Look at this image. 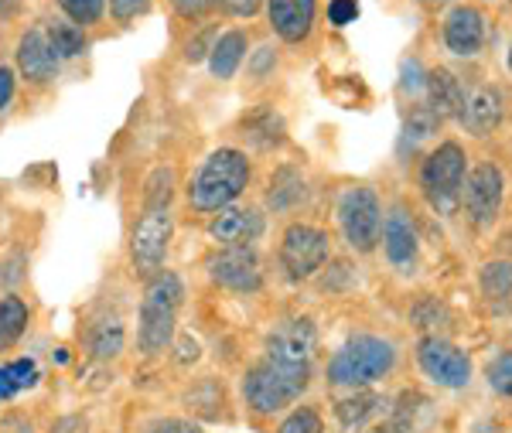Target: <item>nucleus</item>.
Masks as SVG:
<instances>
[{
	"label": "nucleus",
	"mask_w": 512,
	"mask_h": 433,
	"mask_svg": "<svg viewBox=\"0 0 512 433\" xmlns=\"http://www.w3.org/2000/svg\"><path fill=\"white\" fill-rule=\"evenodd\" d=\"M427 416H431V399L420 393H403L400 403H396L390 427L393 433H417L427 423Z\"/></svg>",
	"instance_id": "obj_24"
},
{
	"label": "nucleus",
	"mask_w": 512,
	"mask_h": 433,
	"mask_svg": "<svg viewBox=\"0 0 512 433\" xmlns=\"http://www.w3.org/2000/svg\"><path fill=\"white\" fill-rule=\"evenodd\" d=\"M11 103H14V69L0 65V113H4Z\"/></svg>",
	"instance_id": "obj_40"
},
{
	"label": "nucleus",
	"mask_w": 512,
	"mask_h": 433,
	"mask_svg": "<svg viewBox=\"0 0 512 433\" xmlns=\"http://www.w3.org/2000/svg\"><path fill=\"white\" fill-rule=\"evenodd\" d=\"M366 433H393V427H369Z\"/></svg>",
	"instance_id": "obj_45"
},
{
	"label": "nucleus",
	"mask_w": 512,
	"mask_h": 433,
	"mask_svg": "<svg viewBox=\"0 0 512 433\" xmlns=\"http://www.w3.org/2000/svg\"><path fill=\"white\" fill-rule=\"evenodd\" d=\"M250 130H256V133H250L253 140H260L263 147H270V144H280L284 140V123H280V116L274 113V110H263V113H256L250 123H246Z\"/></svg>",
	"instance_id": "obj_31"
},
{
	"label": "nucleus",
	"mask_w": 512,
	"mask_h": 433,
	"mask_svg": "<svg viewBox=\"0 0 512 433\" xmlns=\"http://www.w3.org/2000/svg\"><path fill=\"white\" fill-rule=\"evenodd\" d=\"M18 69H21V76L28 82H35V86L48 82L55 72H59V58H55L52 45H48L45 28H31V31H24V35H21V41H18Z\"/></svg>",
	"instance_id": "obj_14"
},
{
	"label": "nucleus",
	"mask_w": 512,
	"mask_h": 433,
	"mask_svg": "<svg viewBox=\"0 0 512 433\" xmlns=\"http://www.w3.org/2000/svg\"><path fill=\"white\" fill-rule=\"evenodd\" d=\"M465 168L468 157L458 144H441L437 151L427 154L420 164V191H424L427 205L437 215H454L461 208V191H465Z\"/></svg>",
	"instance_id": "obj_5"
},
{
	"label": "nucleus",
	"mask_w": 512,
	"mask_h": 433,
	"mask_svg": "<svg viewBox=\"0 0 512 433\" xmlns=\"http://www.w3.org/2000/svg\"><path fill=\"white\" fill-rule=\"evenodd\" d=\"M24 331H28V304L21 297L7 294L0 301V348L18 345Z\"/></svg>",
	"instance_id": "obj_25"
},
{
	"label": "nucleus",
	"mask_w": 512,
	"mask_h": 433,
	"mask_svg": "<svg viewBox=\"0 0 512 433\" xmlns=\"http://www.w3.org/2000/svg\"><path fill=\"white\" fill-rule=\"evenodd\" d=\"M427 110L434 116H441V120H448V116H461V106H465V89H461V82L451 76L448 69H437V72H427Z\"/></svg>",
	"instance_id": "obj_18"
},
{
	"label": "nucleus",
	"mask_w": 512,
	"mask_h": 433,
	"mask_svg": "<svg viewBox=\"0 0 512 433\" xmlns=\"http://www.w3.org/2000/svg\"><path fill=\"white\" fill-rule=\"evenodd\" d=\"M338 226L355 253H373L383 232V208L373 188H349L338 198Z\"/></svg>",
	"instance_id": "obj_6"
},
{
	"label": "nucleus",
	"mask_w": 512,
	"mask_h": 433,
	"mask_svg": "<svg viewBox=\"0 0 512 433\" xmlns=\"http://www.w3.org/2000/svg\"><path fill=\"white\" fill-rule=\"evenodd\" d=\"M171 191H175V171H171V168H158V171L151 174V181H147L144 205L147 208H168Z\"/></svg>",
	"instance_id": "obj_30"
},
{
	"label": "nucleus",
	"mask_w": 512,
	"mask_h": 433,
	"mask_svg": "<svg viewBox=\"0 0 512 433\" xmlns=\"http://www.w3.org/2000/svg\"><path fill=\"white\" fill-rule=\"evenodd\" d=\"M461 120L472 133H489L502 123V96L495 86H478L472 96H465Z\"/></svg>",
	"instance_id": "obj_17"
},
{
	"label": "nucleus",
	"mask_w": 512,
	"mask_h": 433,
	"mask_svg": "<svg viewBox=\"0 0 512 433\" xmlns=\"http://www.w3.org/2000/svg\"><path fill=\"white\" fill-rule=\"evenodd\" d=\"M482 41H485L482 11H475V7H468V4L451 7V14L444 18V45H448V52L468 58L482 48Z\"/></svg>",
	"instance_id": "obj_13"
},
{
	"label": "nucleus",
	"mask_w": 512,
	"mask_h": 433,
	"mask_svg": "<svg viewBox=\"0 0 512 433\" xmlns=\"http://www.w3.org/2000/svg\"><path fill=\"white\" fill-rule=\"evenodd\" d=\"M123 324L120 321H106L93 331V355L96 358H117L123 352Z\"/></svg>",
	"instance_id": "obj_29"
},
{
	"label": "nucleus",
	"mask_w": 512,
	"mask_h": 433,
	"mask_svg": "<svg viewBox=\"0 0 512 433\" xmlns=\"http://www.w3.org/2000/svg\"><path fill=\"white\" fill-rule=\"evenodd\" d=\"M52 433H86V423H82L79 416H69V420H62Z\"/></svg>",
	"instance_id": "obj_42"
},
{
	"label": "nucleus",
	"mask_w": 512,
	"mask_h": 433,
	"mask_svg": "<svg viewBox=\"0 0 512 433\" xmlns=\"http://www.w3.org/2000/svg\"><path fill=\"white\" fill-rule=\"evenodd\" d=\"M41 379L35 358H14V362L0 365V403L14 399L24 389H35Z\"/></svg>",
	"instance_id": "obj_21"
},
{
	"label": "nucleus",
	"mask_w": 512,
	"mask_h": 433,
	"mask_svg": "<svg viewBox=\"0 0 512 433\" xmlns=\"http://www.w3.org/2000/svg\"><path fill=\"white\" fill-rule=\"evenodd\" d=\"M144 433H202V427L192 420H181V416H168V420H154Z\"/></svg>",
	"instance_id": "obj_37"
},
{
	"label": "nucleus",
	"mask_w": 512,
	"mask_h": 433,
	"mask_svg": "<svg viewBox=\"0 0 512 433\" xmlns=\"http://www.w3.org/2000/svg\"><path fill=\"white\" fill-rule=\"evenodd\" d=\"M48 35V45H52L55 58H76L82 55V48H86V35H82V28H76V24H62L55 21L52 28L45 31Z\"/></svg>",
	"instance_id": "obj_28"
},
{
	"label": "nucleus",
	"mask_w": 512,
	"mask_h": 433,
	"mask_svg": "<svg viewBox=\"0 0 512 433\" xmlns=\"http://www.w3.org/2000/svg\"><path fill=\"white\" fill-rule=\"evenodd\" d=\"M359 18V0H332L328 4V21L335 24V28H345V24H352Z\"/></svg>",
	"instance_id": "obj_35"
},
{
	"label": "nucleus",
	"mask_w": 512,
	"mask_h": 433,
	"mask_svg": "<svg viewBox=\"0 0 512 433\" xmlns=\"http://www.w3.org/2000/svg\"><path fill=\"white\" fill-rule=\"evenodd\" d=\"M181 297H185V287H181L178 273L171 270L154 273L151 283H147L144 304H140V328H137V345L144 355H158L171 345Z\"/></svg>",
	"instance_id": "obj_2"
},
{
	"label": "nucleus",
	"mask_w": 512,
	"mask_h": 433,
	"mask_svg": "<svg viewBox=\"0 0 512 433\" xmlns=\"http://www.w3.org/2000/svg\"><path fill=\"white\" fill-rule=\"evenodd\" d=\"M277 433H321V416L315 410H308V406H301V410H294L280 423Z\"/></svg>",
	"instance_id": "obj_34"
},
{
	"label": "nucleus",
	"mask_w": 512,
	"mask_h": 433,
	"mask_svg": "<svg viewBox=\"0 0 512 433\" xmlns=\"http://www.w3.org/2000/svg\"><path fill=\"white\" fill-rule=\"evenodd\" d=\"M246 58V35L243 31H226L212 41V52H209V69L216 79H233L239 62Z\"/></svg>",
	"instance_id": "obj_20"
},
{
	"label": "nucleus",
	"mask_w": 512,
	"mask_h": 433,
	"mask_svg": "<svg viewBox=\"0 0 512 433\" xmlns=\"http://www.w3.org/2000/svg\"><path fill=\"white\" fill-rule=\"evenodd\" d=\"M171 4H175V11L181 14V18H202L205 11H209V4L212 0H171Z\"/></svg>",
	"instance_id": "obj_39"
},
{
	"label": "nucleus",
	"mask_w": 512,
	"mask_h": 433,
	"mask_svg": "<svg viewBox=\"0 0 512 433\" xmlns=\"http://www.w3.org/2000/svg\"><path fill=\"white\" fill-rule=\"evenodd\" d=\"M7 430H11V433H31V423L21 420V416H14V420H7Z\"/></svg>",
	"instance_id": "obj_43"
},
{
	"label": "nucleus",
	"mask_w": 512,
	"mask_h": 433,
	"mask_svg": "<svg viewBox=\"0 0 512 433\" xmlns=\"http://www.w3.org/2000/svg\"><path fill=\"white\" fill-rule=\"evenodd\" d=\"M250 161H246L243 151L236 147H219L202 161V168L192 178V188H188V202H192L195 212H219V208H229L239 195L250 185Z\"/></svg>",
	"instance_id": "obj_1"
},
{
	"label": "nucleus",
	"mask_w": 512,
	"mask_h": 433,
	"mask_svg": "<svg viewBox=\"0 0 512 433\" xmlns=\"http://www.w3.org/2000/svg\"><path fill=\"white\" fill-rule=\"evenodd\" d=\"M379 410V396L376 393H355L349 399H342V403L335 406V416L342 427H362V423L369 420Z\"/></svg>",
	"instance_id": "obj_27"
},
{
	"label": "nucleus",
	"mask_w": 512,
	"mask_h": 433,
	"mask_svg": "<svg viewBox=\"0 0 512 433\" xmlns=\"http://www.w3.org/2000/svg\"><path fill=\"white\" fill-rule=\"evenodd\" d=\"M482 294L495 311H506L512 301V263H485L482 266Z\"/></svg>",
	"instance_id": "obj_22"
},
{
	"label": "nucleus",
	"mask_w": 512,
	"mask_h": 433,
	"mask_svg": "<svg viewBox=\"0 0 512 433\" xmlns=\"http://www.w3.org/2000/svg\"><path fill=\"white\" fill-rule=\"evenodd\" d=\"M383 249L393 266H410L417 256V232L403 212H390L383 222Z\"/></svg>",
	"instance_id": "obj_19"
},
{
	"label": "nucleus",
	"mask_w": 512,
	"mask_h": 433,
	"mask_svg": "<svg viewBox=\"0 0 512 433\" xmlns=\"http://www.w3.org/2000/svg\"><path fill=\"white\" fill-rule=\"evenodd\" d=\"M502 195H506V178L495 168L492 161L478 164V168L465 178V191H461V202H465V212L475 226H492L499 219L502 208Z\"/></svg>",
	"instance_id": "obj_9"
},
{
	"label": "nucleus",
	"mask_w": 512,
	"mask_h": 433,
	"mask_svg": "<svg viewBox=\"0 0 512 433\" xmlns=\"http://www.w3.org/2000/svg\"><path fill=\"white\" fill-rule=\"evenodd\" d=\"M437 127H441V116H434L427 106H417L414 113L407 116V123H403V140H400V154H414L424 140H431Z\"/></svg>",
	"instance_id": "obj_26"
},
{
	"label": "nucleus",
	"mask_w": 512,
	"mask_h": 433,
	"mask_svg": "<svg viewBox=\"0 0 512 433\" xmlns=\"http://www.w3.org/2000/svg\"><path fill=\"white\" fill-rule=\"evenodd\" d=\"M263 232V215L256 208H219L209 222V236L222 246H250Z\"/></svg>",
	"instance_id": "obj_15"
},
{
	"label": "nucleus",
	"mask_w": 512,
	"mask_h": 433,
	"mask_svg": "<svg viewBox=\"0 0 512 433\" xmlns=\"http://www.w3.org/2000/svg\"><path fill=\"white\" fill-rule=\"evenodd\" d=\"M393 365L396 352L390 341L376 335H355L328 362V382H335V386H369V382L383 379Z\"/></svg>",
	"instance_id": "obj_4"
},
{
	"label": "nucleus",
	"mask_w": 512,
	"mask_h": 433,
	"mask_svg": "<svg viewBox=\"0 0 512 433\" xmlns=\"http://www.w3.org/2000/svg\"><path fill=\"white\" fill-rule=\"evenodd\" d=\"M59 7L69 14L72 24H82V28H86V24H96L103 18L106 0H59Z\"/></svg>",
	"instance_id": "obj_32"
},
{
	"label": "nucleus",
	"mask_w": 512,
	"mask_h": 433,
	"mask_svg": "<svg viewBox=\"0 0 512 433\" xmlns=\"http://www.w3.org/2000/svg\"><path fill=\"white\" fill-rule=\"evenodd\" d=\"M304 198V174L297 168H280L274 178H270V191L267 202L274 212H287Z\"/></svg>",
	"instance_id": "obj_23"
},
{
	"label": "nucleus",
	"mask_w": 512,
	"mask_h": 433,
	"mask_svg": "<svg viewBox=\"0 0 512 433\" xmlns=\"http://www.w3.org/2000/svg\"><path fill=\"white\" fill-rule=\"evenodd\" d=\"M14 7H18V0H0V11H4V14H11Z\"/></svg>",
	"instance_id": "obj_44"
},
{
	"label": "nucleus",
	"mask_w": 512,
	"mask_h": 433,
	"mask_svg": "<svg viewBox=\"0 0 512 433\" xmlns=\"http://www.w3.org/2000/svg\"><path fill=\"white\" fill-rule=\"evenodd\" d=\"M274 65H277V55L270 52V48H260V52H256V58L250 62V72H253L256 79H263L270 69H274Z\"/></svg>",
	"instance_id": "obj_41"
},
{
	"label": "nucleus",
	"mask_w": 512,
	"mask_h": 433,
	"mask_svg": "<svg viewBox=\"0 0 512 433\" xmlns=\"http://www.w3.org/2000/svg\"><path fill=\"white\" fill-rule=\"evenodd\" d=\"M328 260V236L315 226L294 222L280 239V266L291 280H308L325 266Z\"/></svg>",
	"instance_id": "obj_7"
},
{
	"label": "nucleus",
	"mask_w": 512,
	"mask_h": 433,
	"mask_svg": "<svg viewBox=\"0 0 512 433\" xmlns=\"http://www.w3.org/2000/svg\"><path fill=\"white\" fill-rule=\"evenodd\" d=\"M147 7H151V0H110V11H113V18H117L120 24L140 18Z\"/></svg>",
	"instance_id": "obj_36"
},
{
	"label": "nucleus",
	"mask_w": 512,
	"mask_h": 433,
	"mask_svg": "<svg viewBox=\"0 0 512 433\" xmlns=\"http://www.w3.org/2000/svg\"><path fill=\"white\" fill-rule=\"evenodd\" d=\"M267 14L274 31L284 41H304L315 28V0H267Z\"/></svg>",
	"instance_id": "obj_16"
},
{
	"label": "nucleus",
	"mask_w": 512,
	"mask_h": 433,
	"mask_svg": "<svg viewBox=\"0 0 512 433\" xmlns=\"http://www.w3.org/2000/svg\"><path fill=\"white\" fill-rule=\"evenodd\" d=\"M485 376H489V386L499 396H512V352H502L495 362H489Z\"/></svg>",
	"instance_id": "obj_33"
},
{
	"label": "nucleus",
	"mask_w": 512,
	"mask_h": 433,
	"mask_svg": "<svg viewBox=\"0 0 512 433\" xmlns=\"http://www.w3.org/2000/svg\"><path fill=\"white\" fill-rule=\"evenodd\" d=\"M509 72H512V45H509Z\"/></svg>",
	"instance_id": "obj_46"
},
{
	"label": "nucleus",
	"mask_w": 512,
	"mask_h": 433,
	"mask_svg": "<svg viewBox=\"0 0 512 433\" xmlns=\"http://www.w3.org/2000/svg\"><path fill=\"white\" fill-rule=\"evenodd\" d=\"M308 365H280L260 362L243 376V396L256 413H280L308 389Z\"/></svg>",
	"instance_id": "obj_3"
},
{
	"label": "nucleus",
	"mask_w": 512,
	"mask_h": 433,
	"mask_svg": "<svg viewBox=\"0 0 512 433\" xmlns=\"http://www.w3.org/2000/svg\"><path fill=\"white\" fill-rule=\"evenodd\" d=\"M318 348V328L311 318H287L267 335V358L280 365H308Z\"/></svg>",
	"instance_id": "obj_11"
},
{
	"label": "nucleus",
	"mask_w": 512,
	"mask_h": 433,
	"mask_svg": "<svg viewBox=\"0 0 512 433\" xmlns=\"http://www.w3.org/2000/svg\"><path fill=\"white\" fill-rule=\"evenodd\" d=\"M424 4H441V0H424Z\"/></svg>",
	"instance_id": "obj_47"
},
{
	"label": "nucleus",
	"mask_w": 512,
	"mask_h": 433,
	"mask_svg": "<svg viewBox=\"0 0 512 433\" xmlns=\"http://www.w3.org/2000/svg\"><path fill=\"white\" fill-rule=\"evenodd\" d=\"M417 362H420V369H424V376L434 379L437 386L461 389L472 379V362H468V355L461 352L458 345H451V341H444L437 335L424 338L417 345Z\"/></svg>",
	"instance_id": "obj_10"
},
{
	"label": "nucleus",
	"mask_w": 512,
	"mask_h": 433,
	"mask_svg": "<svg viewBox=\"0 0 512 433\" xmlns=\"http://www.w3.org/2000/svg\"><path fill=\"white\" fill-rule=\"evenodd\" d=\"M171 232H175V219H171L168 208H147L134 226V236H130V263L140 273L161 270L171 246Z\"/></svg>",
	"instance_id": "obj_8"
},
{
	"label": "nucleus",
	"mask_w": 512,
	"mask_h": 433,
	"mask_svg": "<svg viewBox=\"0 0 512 433\" xmlns=\"http://www.w3.org/2000/svg\"><path fill=\"white\" fill-rule=\"evenodd\" d=\"M209 277L226 290H236V294H253L263 283V270H260V256L253 253L250 246H226L222 253H216L209 260Z\"/></svg>",
	"instance_id": "obj_12"
},
{
	"label": "nucleus",
	"mask_w": 512,
	"mask_h": 433,
	"mask_svg": "<svg viewBox=\"0 0 512 433\" xmlns=\"http://www.w3.org/2000/svg\"><path fill=\"white\" fill-rule=\"evenodd\" d=\"M226 14H233V18H253L256 11H260V0H216Z\"/></svg>",
	"instance_id": "obj_38"
}]
</instances>
